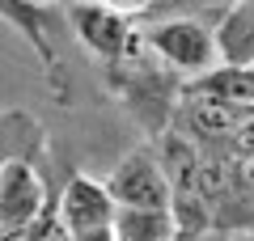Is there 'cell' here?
Here are the masks:
<instances>
[{"label": "cell", "instance_id": "30bf717a", "mask_svg": "<svg viewBox=\"0 0 254 241\" xmlns=\"http://www.w3.org/2000/svg\"><path fill=\"white\" fill-rule=\"evenodd\" d=\"M102 9H110L115 17L123 21H136V17H148V13L157 9V0H98Z\"/></svg>", "mask_w": 254, "mask_h": 241}, {"label": "cell", "instance_id": "4fadbf2b", "mask_svg": "<svg viewBox=\"0 0 254 241\" xmlns=\"http://www.w3.org/2000/svg\"><path fill=\"white\" fill-rule=\"evenodd\" d=\"M225 241H254V224H246V229H237V233H229Z\"/></svg>", "mask_w": 254, "mask_h": 241}, {"label": "cell", "instance_id": "8fae6325", "mask_svg": "<svg viewBox=\"0 0 254 241\" xmlns=\"http://www.w3.org/2000/svg\"><path fill=\"white\" fill-rule=\"evenodd\" d=\"M233 152H237V157H254V110L246 115L242 131H237V140H233Z\"/></svg>", "mask_w": 254, "mask_h": 241}, {"label": "cell", "instance_id": "277c9868", "mask_svg": "<svg viewBox=\"0 0 254 241\" xmlns=\"http://www.w3.org/2000/svg\"><path fill=\"white\" fill-rule=\"evenodd\" d=\"M119 203L110 199L106 182L89 178V174H72L60 190V203H55V224H60V237H85V233H106L115 229Z\"/></svg>", "mask_w": 254, "mask_h": 241}, {"label": "cell", "instance_id": "7a4b0ae2", "mask_svg": "<svg viewBox=\"0 0 254 241\" xmlns=\"http://www.w3.org/2000/svg\"><path fill=\"white\" fill-rule=\"evenodd\" d=\"M51 216L55 207L47 199V178L38 174L34 157H9L0 165V241H17Z\"/></svg>", "mask_w": 254, "mask_h": 241}, {"label": "cell", "instance_id": "3957f363", "mask_svg": "<svg viewBox=\"0 0 254 241\" xmlns=\"http://www.w3.org/2000/svg\"><path fill=\"white\" fill-rule=\"evenodd\" d=\"M106 190L119 207H140V212H174V190L165 178L153 144H136L119 157V165L106 174Z\"/></svg>", "mask_w": 254, "mask_h": 241}, {"label": "cell", "instance_id": "52a82bcc", "mask_svg": "<svg viewBox=\"0 0 254 241\" xmlns=\"http://www.w3.org/2000/svg\"><path fill=\"white\" fill-rule=\"evenodd\" d=\"M119 241H182L178 216L174 212H140V207H119L115 216Z\"/></svg>", "mask_w": 254, "mask_h": 241}, {"label": "cell", "instance_id": "5b68a950", "mask_svg": "<svg viewBox=\"0 0 254 241\" xmlns=\"http://www.w3.org/2000/svg\"><path fill=\"white\" fill-rule=\"evenodd\" d=\"M68 21H72L81 47H85V51H89L106 72L115 68V63H123V55L131 51V43H136L131 21L115 17L110 9H102L98 0H81V4H72V9H68Z\"/></svg>", "mask_w": 254, "mask_h": 241}, {"label": "cell", "instance_id": "5bb4252c", "mask_svg": "<svg viewBox=\"0 0 254 241\" xmlns=\"http://www.w3.org/2000/svg\"><path fill=\"white\" fill-rule=\"evenodd\" d=\"M208 4H237V0H208Z\"/></svg>", "mask_w": 254, "mask_h": 241}, {"label": "cell", "instance_id": "ba28073f", "mask_svg": "<svg viewBox=\"0 0 254 241\" xmlns=\"http://www.w3.org/2000/svg\"><path fill=\"white\" fill-rule=\"evenodd\" d=\"M190 89L212 93V98H220V102H233V106H242V110H254V63H246V68L220 63L216 72H208L203 80H195Z\"/></svg>", "mask_w": 254, "mask_h": 241}, {"label": "cell", "instance_id": "8992f818", "mask_svg": "<svg viewBox=\"0 0 254 241\" xmlns=\"http://www.w3.org/2000/svg\"><path fill=\"white\" fill-rule=\"evenodd\" d=\"M216 43L225 63L233 68L254 63V0H237L225 9V17L216 21Z\"/></svg>", "mask_w": 254, "mask_h": 241}, {"label": "cell", "instance_id": "7c38bea8", "mask_svg": "<svg viewBox=\"0 0 254 241\" xmlns=\"http://www.w3.org/2000/svg\"><path fill=\"white\" fill-rule=\"evenodd\" d=\"M64 241H119V237L115 229H106V233H85V237H64Z\"/></svg>", "mask_w": 254, "mask_h": 241}, {"label": "cell", "instance_id": "6da1fadb", "mask_svg": "<svg viewBox=\"0 0 254 241\" xmlns=\"http://www.w3.org/2000/svg\"><path fill=\"white\" fill-rule=\"evenodd\" d=\"M140 38L144 47L157 55L170 76H178L182 85H195L203 80L208 72H216L220 63V43H216V30H208L199 17H161V21H148L140 26Z\"/></svg>", "mask_w": 254, "mask_h": 241}, {"label": "cell", "instance_id": "9c48e42d", "mask_svg": "<svg viewBox=\"0 0 254 241\" xmlns=\"http://www.w3.org/2000/svg\"><path fill=\"white\" fill-rule=\"evenodd\" d=\"M38 152H43V135L34 119L26 110H4L0 115V165L9 157H38Z\"/></svg>", "mask_w": 254, "mask_h": 241}]
</instances>
